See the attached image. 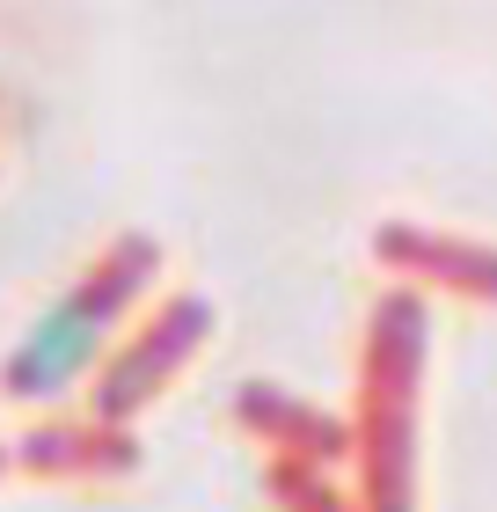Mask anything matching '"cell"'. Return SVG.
Segmentation results:
<instances>
[{"instance_id": "cell-1", "label": "cell", "mask_w": 497, "mask_h": 512, "mask_svg": "<svg viewBox=\"0 0 497 512\" xmlns=\"http://www.w3.org/2000/svg\"><path fill=\"white\" fill-rule=\"evenodd\" d=\"M147 278H154V242L132 235V242H117L74 293H59L52 308L22 330V344L8 352V374H0V381H8L15 403H59V395L96 366V352L117 330V315L139 300Z\"/></svg>"}, {"instance_id": "cell-2", "label": "cell", "mask_w": 497, "mask_h": 512, "mask_svg": "<svg viewBox=\"0 0 497 512\" xmlns=\"http://www.w3.org/2000/svg\"><path fill=\"white\" fill-rule=\"evenodd\" d=\"M161 322H169V330H161L154 344H147V352H139L132 366H110V388H103V410H132L139 403V395H147L154 381V366L161 359H169V352H183V344H191L198 337V322H205V308H198V300H183V308H169V315H161Z\"/></svg>"}]
</instances>
